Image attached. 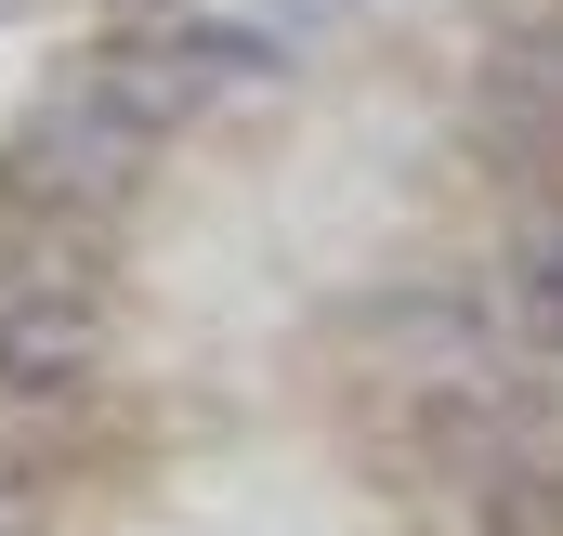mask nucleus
Segmentation results:
<instances>
[{
	"instance_id": "1",
	"label": "nucleus",
	"mask_w": 563,
	"mask_h": 536,
	"mask_svg": "<svg viewBox=\"0 0 563 536\" xmlns=\"http://www.w3.org/2000/svg\"><path fill=\"white\" fill-rule=\"evenodd\" d=\"M144 170H157V144L119 132L106 105H79V92H40L13 144H0V197H26V210H53V223H106V210H132Z\"/></svg>"
},
{
	"instance_id": "5",
	"label": "nucleus",
	"mask_w": 563,
	"mask_h": 536,
	"mask_svg": "<svg viewBox=\"0 0 563 536\" xmlns=\"http://www.w3.org/2000/svg\"><path fill=\"white\" fill-rule=\"evenodd\" d=\"M341 13H367V0H263L276 40H314V26H341Z\"/></svg>"
},
{
	"instance_id": "6",
	"label": "nucleus",
	"mask_w": 563,
	"mask_h": 536,
	"mask_svg": "<svg viewBox=\"0 0 563 536\" xmlns=\"http://www.w3.org/2000/svg\"><path fill=\"white\" fill-rule=\"evenodd\" d=\"M525 327H538V354H563V275H525Z\"/></svg>"
},
{
	"instance_id": "4",
	"label": "nucleus",
	"mask_w": 563,
	"mask_h": 536,
	"mask_svg": "<svg viewBox=\"0 0 563 536\" xmlns=\"http://www.w3.org/2000/svg\"><path fill=\"white\" fill-rule=\"evenodd\" d=\"M498 92H511V105H538V119L563 132V26H525V40L498 53Z\"/></svg>"
},
{
	"instance_id": "2",
	"label": "nucleus",
	"mask_w": 563,
	"mask_h": 536,
	"mask_svg": "<svg viewBox=\"0 0 563 536\" xmlns=\"http://www.w3.org/2000/svg\"><path fill=\"white\" fill-rule=\"evenodd\" d=\"M106 367V288H26L0 301V393L13 405H53Z\"/></svg>"
},
{
	"instance_id": "7",
	"label": "nucleus",
	"mask_w": 563,
	"mask_h": 536,
	"mask_svg": "<svg viewBox=\"0 0 563 536\" xmlns=\"http://www.w3.org/2000/svg\"><path fill=\"white\" fill-rule=\"evenodd\" d=\"M525 275H563V210H538V223H525Z\"/></svg>"
},
{
	"instance_id": "3",
	"label": "nucleus",
	"mask_w": 563,
	"mask_h": 536,
	"mask_svg": "<svg viewBox=\"0 0 563 536\" xmlns=\"http://www.w3.org/2000/svg\"><path fill=\"white\" fill-rule=\"evenodd\" d=\"M66 92H79V105H106V119H119V132H144V144H170L197 105H210V79L184 66V40H170V26H132V40H106V53H92Z\"/></svg>"
}]
</instances>
